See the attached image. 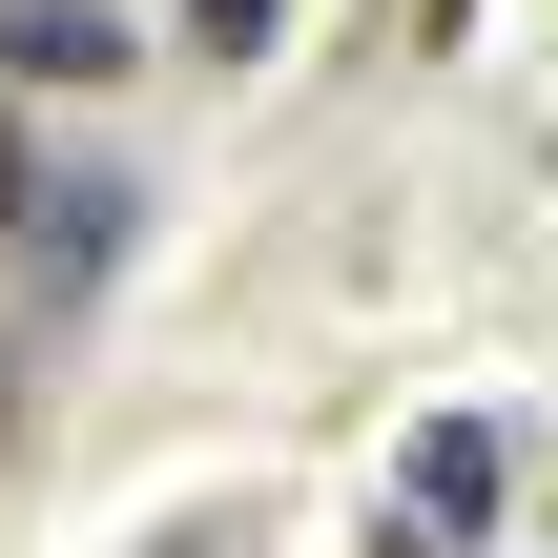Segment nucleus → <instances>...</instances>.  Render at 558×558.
Returning <instances> with one entry per match:
<instances>
[{"instance_id": "f257e3e1", "label": "nucleus", "mask_w": 558, "mask_h": 558, "mask_svg": "<svg viewBox=\"0 0 558 558\" xmlns=\"http://www.w3.org/2000/svg\"><path fill=\"white\" fill-rule=\"evenodd\" d=\"M124 228H145V166H41V186H21V228H0V311H21V352H62V331L104 311Z\"/></svg>"}, {"instance_id": "f03ea898", "label": "nucleus", "mask_w": 558, "mask_h": 558, "mask_svg": "<svg viewBox=\"0 0 558 558\" xmlns=\"http://www.w3.org/2000/svg\"><path fill=\"white\" fill-rule=\"evenodd\" d=\"M497 497H518V435H497V414H435V435H414V518L456 538V518H497Z\"/></svg>"}, {"instance_id": "7ed1b4c3", "label": "nucleus", "mask_w": 558, "mask_h": 558, "mask_svg": "<svg viewBox=\"0 0 558 558\" xmlns=\"http://www.w3.org/2000/svg\"><path fill=\"white\" fill-rule=\"evenodd\" d=\"M104 62H124L104 0H0V83H104Z\"/></svg>"}, {"instance_id": "20e7f679", "label": "nucleus", "mask_w": 558, "mask_h": 558, "mask_svg": "<svg viewBox=\"0 0 558 558\" xmlns=\"http://www.w3.org/2000/svg\"><path fill=\"white\" fill-rule=\"evenodd\" d=\"M186 41L207 62H269V0H186Z\"/></svg>"}, {"instance_id": "39448f33", "label": "nucleus", "mask_w": 558, "mask_h": 558, "mask_svg": "<svg viewBox=\"0 0 558 558\" xmlns=\"http://www.w3.org/2000/svg\"><path fill=\"white\" fill-rule=\"evenodd\" d=\"M145 558H269V518H166Z\"/></svg>"}, {"instance_id": "423d86ee", "label": "nucleus", "mask_w": 558, "mask_h": 558, "mask_svg": "<svg viewBox=\"0 0 558 558\" xmlns=\"http://www.w3.org/2000/svg\"><path fill=\"white\" fill-rule=\"evenodd\" d=\"M352 558H435V518H373V538H352Z\"/></svg>"}, {"instance_id": "0eeeda50", "label": "nucleus", "mask_w": 558, "mask_h": 558, "mask_svg": "<svg viewBox=\"0 0 558 558\" xmlns=\"http://www.w3.org/2000/svg\"><path fill=\"white\" fill-rule=\"evenodd\" d=\"M21 186H41V166H21V145H0V228H21Z\"/></svg>"}]
</instances>
